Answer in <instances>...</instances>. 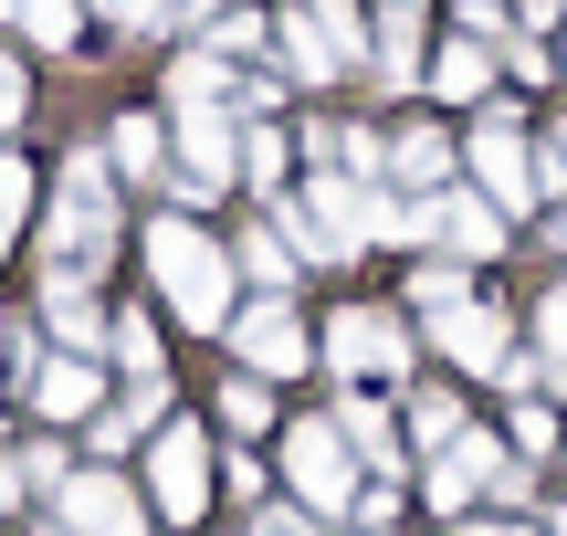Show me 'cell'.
Returning <instances> with one entry per match:
<instances>
[{
  "instance_id": "37",
  "label": "cell",
  "mask_w": 567,
  "mask_h": 536,
  "mask_svg": "<svg viewBox=\"0 0 567 536\" xmlns=\"http://www.w3.org/2000/svg\"><path fill=\"white\" fill-rule=\"evenodd\" d=\"M463 536H536L526 516H494V505H484V516H463Z\"/></svg>"
},
{
  "instance_id": "14",
  "label": "cell",
  "mask_w": 567,
  "mask_h": 536,
  "mask_svg": "<svg viewBox=\"0 0 567 536\" xmlns=\"http://www.w3.org/2000/svg\"><path fill=\"white\" fill-rule=\"evenodd\" d=\"M494 74H505V63H494V42H473V32H452L442 42V53H431V95H442V105H484L494 95Z\"/></svg>"
},
{
  "instance_id": "47",
  "label": "cell",
  "mask_w": 567,
  "mask_h": 536,
  "mask_svg": "<svg viewBox=\"0 0 567 536\" xmlns=\"http://www.w3.org/2000/svg\"><path fill=\"white\" fill-rule=\"evenodd\" d=\"M557 74H567V53H557Z\"/></svg>"
},
{
  "instance_id": "33",
  "label": "cell",
  "mask_w": 567,
  "mask_h": 536,
  "mask_svg": "<svg viewBox=\"0 0 567 536\" xmlns=\"http://www.w3.org/2000/svg\"><path fill=\"white\" fill-rule=\"evenodd\" d=\"M536 348H547V369H567V285H547V306H536Z\"/></svg>"
},
{
  "instance_id": "10",
  "label": "cell",
  "mask_w": 567,
  "mask_h": 536,
  "mask_svg": "<svg viewBox=\"0 0 567 536\" xmlns=\"http://www.w3.org/2000/svg\"><path fill=\"white\" fill-rule=\"evenodd\" d=\"M431 348H442L452 369H505V358H515L505 306H484V295H463V306H431Z\"/></svg>"
},
{
  "instance_id": "40",
  "label": "cell",
  "mask_w": 567,
  "mask_h": 536,
  "mask_svg": "<svg viewBox=\"0 0 567 536\" xmlns=\"http://www.w3.org/2000/svg\"><path fill=\"white\" fill-rule=\"evenodd\" d=\"M547 158H557V168H567V116H557V137H547Z\"/></svg>"
},
{
  "instance_id": "31",
  "label": "cell",
  "mask_w": 567,
  "mask_h": 536,
  "mask_svg": "<svg viewBox=\"0 0 567 536\" xmlns=\"http://www.w3.org/2000/svg\"><path fill=\"white\" fill-rule=\"evenodd\" d=\"M463 295H473L463 264H421V274H410V306H421V316H431V306H463Z\"/></svg>"
},
{
  "instance_id": "12",
  "label": "cell",
  "mask_w": 567,
  "mask_h": 536,
  "mask_svg": "<svg viewBox=\"0 0 567 536\" xmlns=\"http://www.w3.org/2000/svg\"><path fill=\"white\" fill-rule=\"evenodd\" d=\"M84 432H95V463H116V453H137V442H158V432H168V379H137V390L105 400Z\"/></svg>"
},
{
  "instance_id": "7",
  "label": "cell",
  "mask_w": 567,
  "mask_h": 536,
  "mask_svg": "<svg viewBox=\"0 0 567 536\" xmlns=\"http://www.w3.org/2000/svg\"><path fill=\"white\" fill-rule=\"evenodd\" d=\"M53 526L63 536H147V495L116 474V463H84V474H63Z\"/></svg>"
},
{
  "instance_id": "27",
  "label": "cell",
  "mask_w": 567,
  "mask_h": 536,
  "mask_svg": "<svg viewBox=\"0 0 567 536\" xmlns=\"http://www.w3.org/2000/svg\"><path fill=\"white\" fill-rule=\"evenodd\" d=\"M105 348H116V369L158 379V327H147V316H116V327H105Z\"/></svg>"
},
{
  "instance_id": "41",
  "label": "cell",
  "mask_w": 567,
  "mask_h": 536,
  "mask_svg": "<svg viewBox=\"0 0 567 536\" xmlns=\"http://www.w3.org/2000/svg\"><path fill=\"white\" fill-rule=\"evenodd\" d=\"M547 536H567V505H547Z\"/></svg>"
},
{
  "instance_id": "46",
  "label": "cell",
  "mask_w": 567,
  "mask_h": 536,
  "mask_svg": "<svg viewBox=\"0 0 567 536\" xmlns=\"http://www.w3.org/2000/svg\"><path fill=\"white\" fill-rule=\"evenodd\" d=\"M42 536H63V526H42Z\"/></svg>"
},
{
  "instance_id": "26",
  "label": "cell",
  "mask_w": 567,
  "mask_h": 536,
  "mask_svg": "<svg viewBox=\"0 0 567 536\" xmlns=\"http://www.w3.org/2000/svg\"><path fill=\"white\" fill-rule=\"evenodd\" d=\"M21 32H32V42H53V53H74L84 11H74V0H21Z\"/></svg>"
},
{
  "instance_id": "19",
  "label": "cell",
  "mask_w": 567,
  "mask_h": 536,
  "mask_svg": "<svg viewBox=\"0 0 567 536\" xmlns=\"http://www.w3.org/2000/svg\"><path fill=\"white\" fill-rule=\"evenodd\" d=\"M274 42H284V84H337V53L316 42V21H305V0L274 21Z\"/></svg>"
},
{
  "instance_id": "45",
  "label": "cell",
  "mask_w": 567,
  "mask_h": 536,
  "mask_svg": "<svg viewBox=\"0 0 567 536\" xmlns=\"http://www.w3.org/2000/svg\"><path fill=\"white\" fill-rule=\"evenodd\" d=\"M400 11H421V0H400Z\"/></svg>"
},
{
  "instance_id": "21",
  "label": "cell",
  "mask_w": 567,
  "mask_h": 536,
  "mask_svg": "<svg viewBox=\"0 0 567 536\" xmlns=\"http://www.w3.org/2000/svg\"><path fill=\"white\" fill-rule=\"evenodd\" d=\"M473 421H463V390H410V442L421 453H452Z\"/></svg>"
},
{
  "instance_id": "2",
  "label": "cell",
  "mask_w": 567,
  "mask_h": 536,
  "mask_svg": "<svg viewBox=\"0 0 567 536\" xmlns=\"http://www.w3.org/2000/svg\"><path fill=\"white\" fill-rule=\"evenodd\" d=\"M137 252H147V274H158V295H168V316L179 327H200V337H231V316H243V274H231V252H221V231H200L189 210H168V221H147L137 231Z\"/></svg>"
},
{
  "instance_id": "30",
  "label": "cell",
  "mask_w": 567,
  "mask_h": 536,
  "mask_svg": "<svg viewBox=\"0 0 567 536\" xmlns=\"http://www.w3.org/2000/svg\"><path fill=\"white\" fill-rule=\"evenodd\" d=\"M284 168H295V158H284L274 126H243V179H252V189H284Z\"/></svg>"
},
{
  "instance_id": "17",
  "label": "cell",
  "mask_w": 567,
  "mask_h": 536,
  "mask_svg": "<svg viewBox=\"0 0 567 536\" xmlns=\"http://www.w3.org/2000/svg\"><path fill=\"white\" fill-rule=\"evenodd\" d=\"M105 168L158 179V168H168V116H116V126H105Z\"/></svg>"
},
{
  "instance_id": "29",
  "label": "cell",
  "mask_w": 567,
  "mask_h": 536,
  "mask_svg": "<svg viewBox=\"0 0 567 536\" xmlns=\"http://www.w3.org/2000/svg\"><path fill=\"white\" fill-rule=\"evenodd\" d=\"M494 63H505L515 84H557V53H547L536 32H505V42H494Z\"/></svg>"
},
{
  "instance_id": "42",
  "label": "cell",
  "mask_w": 567,
  "mask_h": 536,
  "mask_svg": "<svg viewBox=\"0 0 567 536\" xmlns=\"http://www.w3.org/2000/svg\"><path fill=\"white\" fill-rule=\"evenodd\" d=\"M11 495H21V484H11V463H0V505H11Z\"/></svg>"
},
{
  "instance_id": "5",
  "label": "cell",
  "mask_w": 567,
  "mask_h": 536,
  "mask_svg": "<svg viewBox=\"0 0 567 536\" xmlns=\"http://www.w3.org/2000/svg\"><path fill=\"white\" fill-rule=\"evenodd\" d=\"M410 243H431L442 264L473 274V264H494L515 231H505V210H494L484 189H431V200H410Z\"/></svg>"
},
{
  "instance_id": "20",
  "label": "cell",
  "mask_w": 567,
  "mask_h": 536,
  "mask_svg": "<svg viewBox=\"0 0 567 536\" xmlns=\"http://www.w3.org/2000/svg\"><path fill=\"white\" fill-rule=\"evenodd\" d=\"M42 316H53V358H95L105 348V306L95 295H42Z\"/></svg>"
},
{
  "instance_id": "28",
  "label": "cell",
  "mask_w": 567,
  "mask_h": 536,
  "mask_svg": "<svg viewBox=\"0 0 567 536\" xmlns=\"http://www.w3.org/2000/svg\"><path fill=\"white\" fill-rule=\"evenodd\" d=\"M547 453H557V411H547V400H515V463L536 474Z\"/></svg>"
},
{
  "instance_id": "22",
  "label": "cell",
  "mask_w": 567,
  "mask_h": 536,
  "mask_svg": "<svg viewBox=\"0 0 567 536\" xmlns=\"http://www.w3.org/2000/svg\"><path fill=\"white\" fill-rule=\"evenodd\" d=\"M231 274H252V285L274 295V306H295V252H284V231H243V252H231Z\"/></svg>"
},
{
  "instance_id": "9",
  "label": "cell",
  "mask_w": 567,
  "mask_h": 536,
  "mask_svg": "<svg viewBox=\"0 0 567 536\" xmlns=\"http://www.w3.org/2000/svg\"><path fill=\"white\" fill-rule=\"evenodd\" d=\"M231 358H243V379H305V358H316V337H305L295 306H243L231 316Z\"/></svg>"
},
{
  "instance_id": "8",
  "label": "cell",
  "mask_w": 567,
  "mask_h": 536,
  "mask_svg": "<svg viewBox=\"0 0 567 536\" xmlns=\"http://www.w3.org/2000/svg\"><path fill=\"white\" fill-rule=\"evenodd\" d=\"M473 189H484L505 221L536 200V137L505 116V105H484V126H473Z\"/></svg>"
},
{
  "instance_id": "24",
  "label": "cell",
  "mask_w": 567,
  "mask_h": 536,
  "mask_svg": "<svg viewBox=\"0 0 567 536\" xmlns=\"http://www.w3.org/2000/svg\"><path fill=\"white\" fill-rule=\"evenodd\" d=\"M400 495H410V484H358L347 516H337V536H389V526H400Z\"/></svg>"
},
{
  "instance_id": "36",
  "label": "cell",
  "mask_w": 567,
  "mask_h": 536,
  "mask_svg": "<svg viewBox=\"0 0 567 536\" xmlns=\"http://www.w3.org/2000/svg\"><path fill=\"white\" fill-rule=\"evenodd\" d=\"M557 21H567V0H515V32H536V42H547Z\"/></svg>"
},
{
  "instance_id": "38",
  "label": "cell",
  "mask_w": 567,
  "mask_h": 536,
  "mask_svg": "<svg viewBox=\"0 0 567 536\" xmlns=\"http://www.w3.org/2000/svg\"><path fill=\"white\" fill-rule=\"evenodd\" d=\"M316 516H252V536H305Z\"/></svg>"
},
{
  "instance_id": "25",
  "label": "cell",
  "mask_w": 567,
  "mask_h": 536,
  "mask_svg": "<svg viewBox=\"0 0 567 536\" xmlns=\"http://www.w3.org/2000/svg\"><path fill=\"white\" fill-rule=\"evenodd\" d=\"M210 411H221V432H264V421H274V390H264V379H221Z\"/></svg>"
},
{
  "instance_id": "13",
  "label": "cell",
  "mask_w": 567,
  "mask_h": 536,
  "mask_svg": "<svg viewBox=\"0 0 567 536\" xmlns=\"http://www.w3.org/2000/svg\"><path fill=\"white\" fill-rule=\"evenodd\" d=\"M42 411V432H63V421H95V400H105V369L95 358H42V379L21 390Z\"/></svg>"
},
{
  "instance_id": "15",
  "label": "cell",
  "mask_w": 567,
  "mask_h": 536,
  "mask_svg": "<svg viewBox=\"0 0 567 536\" xmlns=\"http://www.w3.org/2000/svg\"><path fill=\"white\" fill-rule=\"evenodd\" d=\"M368 74H379L389 95L431 74V53H421V11H400V0H389V21H379V32H368Z\"/></svg>"
},
{
  "instance_id": "32",
  "label": "cell",
  "mask_w": 567,
  "mask_h": 536,
  "mask_svg": "<svg viewBox=\"0 0 567 536\" xmlns=\"http://www.w3.org/2000/svg\"><path fill=\"white\" fill-rule=\"evenodd\" d=\"M105 21H116V32H168V21H179V0H95Z\"/></svg>"
},
{
  "instance_id": "3",
  "label": "cell",
  "mask_w": 567,
  "mask_h": 536,
  "mask_svg": "<svg viewBox=\"0 0 567 536\" xmlns=\"http://www.w3.org/2000/svg\"><path fill=\"white\" fill-rule=\"evenodd\" d=\"M284 484H295V505L316 526H337L347 516V495H358V453H347V432L337 421H295V432H284Z\"/></svg>"
},
{
  "instance_id": "34",
  "label": "cell",
  "mask_w": 567,
  "mask_h": 536,
  "mask_svg": "<svg viewBox=\"0 0 567 536\" xmlns=\"http://www.w3.org/2000/svg\"><path fill=\"white\" fill-rule=\"evenodd\" d=\"M21 105H32V74H21V53H11V42H0V137H11V126H21Z\"/></svg>"
},
{
  "instance_id": "43",
  "label": "cell",
  "mask_w": 567,
  "mask_h": 536,
  "mask_svg": "<svg viewBox=\"0 0 567 536\" xmlns=\"http://www.w3.org/2000/svg\"><path fill=\"white\" fill-rule=\"evenodd\" d=\"M0 369H11V327H0Z\"/></svg>"
},
{
  "instance_id": "35",
  "label": "cell",
  "mask_w": 567,
  "mask_h": 536,
  "mask_svg": "<svg viewBox=\"0 0 567 536\" xmlns=\"http://www.w3.org/2000/svg\"><path fill=\"white\" fill-rule=\"evenodd\" d=\"M452 11H463V32H473V42H505V32H515L505 0H452Z\"/></svg>"
},
{
  "instance_id": "6",
  "label": "cell",
  "mask_w": 567,
  "mask_h": 536,
  "mask_svg": "<svg viewBox=\"0 0 567 536\" xmlns=\"http://www.w3.org/2000/svg\"><path fill=\"white\" fill-rule=\"evenodd\" d=\"M147 516L158 526H200L210 516V432L200 421H168L147 442Z\"/></svg>"
},
{
  "instance_id": "23",
  "label": "cell",
  "mask_w": 567,
  "mask_h": 536,
  "mask_svg": "<svg viewBox=\"0 0 567 536\" xmlns=\"http://www.w3.org/2000/svg\"><path fill=\"white\" fill-rule=\"evenodd\" d=\"M305 21H316V42L337 53V74L347 63H368V32H358V0H305Z\"/></svg>"
},
{
  "instance_id": "1",
  "label": "cell",
  "mask_w": 567,
  "mask_h": 536,
  "mask_svg": "<svg viewBox=\"0 0 567 536\" xmlns=\"http://www.w3.org/2000/svg\"><path fill=\"white\" fill-rule=\"evenodd\" d=\"M116 264V168L95 147H74L53 179V252H42V295H95V274Z\"/></svg>"
},
{
  "instance_id": "11",
  "label": "cell",
  "mask_w": 567,
  "mask_h": 536,
  "mask_svg": "<svg viewBox=\"0 0 567 536\" xmlns=\"http://www.w3.org/2000/svg\"><path fill=\"white\" fill-rule=\"evenodd\" d=\"M326 421L347 432V453H358V474H368V484H410V442L389 432V411H379L368 390H358V400H337Z\"/></svg>"
},
{
  "instance_id": "44",
  "label": "cell",
  "mask_w": 567,
  "mask_h": 536,
  "mask_svg": "<svg viewBox=\"0 0 567 536\" xmlns=\"http://www.w3.org/2000/svg\"><path fill=\"white\" fill-rule=\"evenodd\" d=\"M0 21H21V0H0Z\"/></svg>"
},
{
  "instance_id": "18",
  "label": "cell",
  "mask_w": 567,
  "mask_h": 536,
  "mask_svg": "<svg viewBox=\"0 0 567 536\" xmlns=\"http://www.w3.org/2000/svg\"><path fill=\"white\" fill-rule=\"evenodd\" d=\"M231 95V63L210 53V42H189L179 63H168V116H179V105H221Z\"/></svg>"
},
{
  "instance_id": "4",
  "label": "cell",
  "mask_w": 567,
  "mask_h": 536,
  "mask_svg": "<svg viewBox=\"0 0 567 536\" xmlns=\"http://www.w3.org/2000/svg\"><path fill=\"white\" fill-rule=\"evenodd\" d=\"M316 358L347 379V390H379V379L410 369V327L389 306H337V316H326V337H316Z\"/></svg>"
},
{
  "instance_id": "39",
  "label": "cell",
  "mask_w": 567,
  "mask_h": 536,
  "mask_svg": "<svg viewBox=\"0 0 567 536\" xmlns=\"http://www.w3.org/2000/svg\"><path fill=\"white\" fill-rule=\"evenodd\" d=\"M547 243H557V252H567V200H557V221H547Z\"/></svg>"
},
{
  "instance_id": "16",
  "label": "cell",
  "mask_w": 567,
  "mask_h": 536,
  "mask_svg": "<svg viewBox=\"0 0 567 536\" xmlns=\"http://www.w3.org/2000/svg\"><path fill=\"white\" fill-rule=\"evenodd\" d=\"M442 179H452V137H442V126H400V137H389V189H400V200L421 189V200H431Z\"/></svg>"
}]
</instances>
